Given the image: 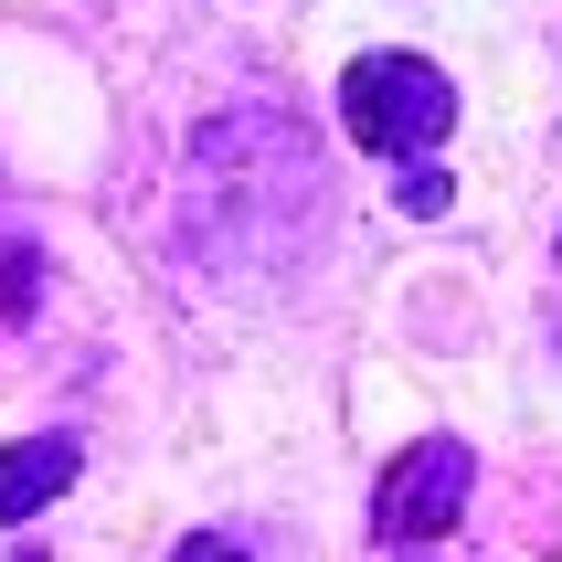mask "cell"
Wrapping results in <instances>:
<instances>
[{
  "instance_id": "277c9868",
  "label": "cell",
  "mask_w": 562,
  "mask_h": 562,
  "mask_svg": "<svg viewBox=\"0 0 562 562\" xmlns=\"http://www.w3.org/2000/svg\"><path fill=\"white\" fill-rule=\"evenodd\" d=\"M393 213H404V223H436V213H457V181H446L436 159H404V170H393Z\"/></svg>"
},
{
  "instance_id": "8992f818",
  "label": "cell",
  "mask_w": 562,
  "mask_h": 562,
  "mask_svg": "<svg viewBox=\"0 0 562 562\" xmlns=\"http://www.w3.org/2000/svg\"><path fill=\"white\" fill-rule=\"evenodd\" d=\"M170 562H255V552H245V541H234V531H191V541H181V552H170Z\"/></svg>"
},
{
  "instance_id": "5b68a950",
  "label": "cell",
  "mask_w": 562,
  "mask_h": 562,
  "mask_svg": "<svg viewBox=\"0 0 562 562\" xmlns=\"http://www.w3.org/2000/svg\"><path fill=\"white\" fill-rule=\"evenodd\" d=\"M32 297H43V255H32V245H0V308L32 318Z\"/></svg>"
},
{
  "instance_id": "52a82bcc",
  "label": "cell",
  "mask_w": 562,
  "mask_h": 562,
  "mask_svg": "<svg viewBox=\"0 0 562 562\" xmlns=\"http://www.w3.org/2000/svg\"><path fill=\"white\" fill-rule=\"evenodd\" d=\"M11 562H43V552H32V541H11Z\"/></svg>"
},
{
  "instance_id": "7a4b0ae2",
  "label": "cell",
  "mask_w": 562,
  "mask_h": 562,
  "mask_svg": "<svg viewBox=\"0 0 562 562\" xmlns=\"http://www.w3.org/2000/svg\"><path fill=\"white\" fill-rule=\"evenodd\" d=\"M477 499V446L468 436H414L372 488V541L382 552H414V541H446Z\"/></svg>"
},
{
  "instance_id": "3957f363",
  "label": "cell",
  "mask_w": 562,
  "mask_h": 562,
  "mask_svg": "<svg viewBox=\"0 0 562 562\" xmlns=\"http://www.w3.org/2000/svg\"><path fill=\"white\" fill-rule=\"evenodd\" d=\"M86 477V436H22V446H0V531H22V520H43V509L64 499Z\"/></svg>"
},
{
  "instance_id": "ba28073f",
  "label": "cell",
  "mask_w": 562,
  "mask_h": 562,
  "mask_svg": "<svg viewBox=\"0 0 562 562\" xmlns=\"http://www.w3.org/2000/svg\"><path fill=\"white\" fill-rule=\"evenodd\" d=\"M393 562H425V552H393Z\"/></svg>"
},
{
  "instance_id": "6da1fadb",
  "label": "cell",
  "mask_w": 562,
  "mask_h": 562,
  "mask_svg": "<svg viewBox=\"0 0 562 562\" xmlns=\"http://www.w3.org/2000/svg\"><path fill=\"white\" fill-rule=\"evenodd\" d=\"M340 127H350V149L393 159V170L436 159L457 138V86L425 54H350L340 64Z\"/></svg>"
}]
</instances>
